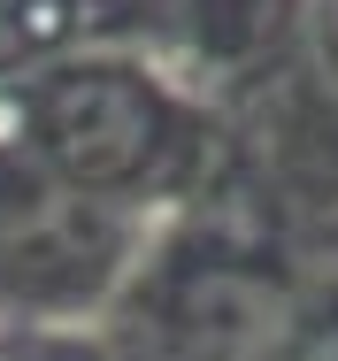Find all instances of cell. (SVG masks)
Wrapping results in <instances>:
<instances>
[{
  "label": "cell",
  "mask_w": 338,
  "mask_h": 361,
  "mask_svg": "<svg viewBox=\"0 0 338 361\" xmlns=\"http://www.w3.org/2000/svg\"><path fill=\"white\" fill-rule=\"evenodd\" d=\"M162 131H169V100L131 85L123 70H85L47 92V154L69 177H92V185L138 177L169 146Z\"/></svg>",
  "instance_id": "cell-1"
}]
</instances>
